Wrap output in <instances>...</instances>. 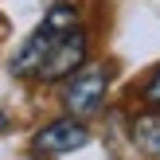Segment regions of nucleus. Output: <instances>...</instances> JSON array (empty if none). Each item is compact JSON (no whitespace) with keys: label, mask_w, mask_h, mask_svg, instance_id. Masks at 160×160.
<instances>
[{"label":"nucleus","mask_w":160,"mask_h":160,"mask_svg":"<svg viewBox=\"0 0 160 160\" xmlns=\"http://www.w3.org/2000/svg\"><path fill=\"white\" fill-rule=\"evenodd\" d=\"M86 47H90V39H86L82 28L67 31V35L55 43V51L47 55L43 70H39L35 78H39V82H67L78 67H86Z\"/></svg>","instance_id":"obj_4"},{"label":"nucleus","mask_w":160,"mask_h":160,"mask_svg":"<svg viewBox=\"0 0 160 160\" xmlns=\"http://www.w3.org/2000/svg\"><path fill=\"white\" fill-rule=\"evenodd\" d=\"M145 102L160 109V67L152 70V74H148V82H145Z\"/></svg>","instance_id":"obj_6"},{"label":"nucleus","mask_w":160,"mask_h":160,"mask_svg":"<svg viewBox=\"0 0 160 160\" xmlns=\"http://www.w3.org/2000/svg\"><path fill=\"white\" fill-rule=\"evenodd\" d=\"M74 28H78V8L67 4V0L51 4V12L43 16V23H39V28L23 39V47L16 51V59H12V74H16V78H35L39 70H43L47 55L55 51V43H59L67 31H74Z\"/></svg>","instance_id":"obj_1"},{"label":"nucleus","mask_w":160,"mask_h":160,"mask_svg":"<svg viewBox=\"0 0 160 160\" xmlns=\"http://www.w3.org/2000/svg\"><path fill=\"white\" fill-rule=\"evenodd\" d=\"M106 90H109V67L106 62H86L62 82V106L74 117H90L102 109Z\"/></svg>","instance_id":"obj_2"},{"label":"nucleus","mask_w":160,"mask_h":160,"mask_svg":"<svg viewBox=\"0 0 160 160\" xmlns=\"http://www.w3.org/2000/svg\"><path fill=\"white\" fill-rule=\"evenodd\" d=\"M86 141H90V133H86V125L78 121V117H59V121L43 125V129L31 137V152L39 160H55V156H67V152H74V148H82Z\"/></svg>","instance_id":"obj_3"},{"label":"nucleus","mask_w":160,"mask_h":160,"mask_svg":"<svg viewBox=\"0 0 160 160\" xmlns=\"http://www.w3.org/2000/svg\"><path fill=\"white\" fill-rule=\"evenodd\" d=\"M4 125H8V117H4V113H0V129H4Z\"/></svg>","instance_id":"obj_7"},{"label":"nucleus","mask_w":160,"mask_h":160,"mask_svg":"<svg viewBox=\"0 0 160 160\" xmlns=\"http://www.w3.org/2000/svg\"><path fill=\"white\" fill-rule=\"evenodd\" d=\"M133 145H137L148 160H160V113L133 117Z\"/></svg>","instance_id":"obj_5"}]
</instances>
